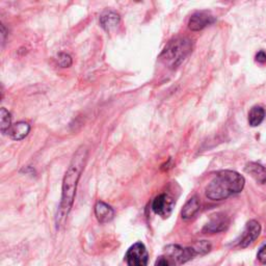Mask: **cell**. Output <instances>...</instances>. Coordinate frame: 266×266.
Instances as JSON below:
<instances>
[{
	"instance_id": "e0dca14e",
	"label": "cell",
	"mask_w": 266,
	"mask_h": 266,
	"mask_svg": "<svg viewBox=\"0 0 266 266\" xmlns=\"http://www.w3.org/2000/svg\"><path fill=\"white\" fill-rule=\"evenodd\" d=\"M57 63L62 68H69L72 66V57L65 52H62L57 56Z\"/></svg>"
},
{
	"instance_id": "7c38bea8",
	"label": "cell",
	"mask_w": 266,
	"mask_h": 266,
	"mask_svg": "<svg viewBox=\"0 0 266 266\" xmlns=\"http://www.w3.org/2000/svg\"><path fill=\"white\" fill-rule=\"evenodd\" d=\"M246 172L250 174L258 183H265L266 182V168L257 163V162H250L246 166Z\"/></svg>"
},
{
	"instance_id": "4fadbf2b",
	"label": "cell",
	"mask_w": 266,
	"mask_h": 266,
	"mask_svg": "<svg viewBox=\"0 0 266 266\" xmlns=\"http://www.w3.org/2000/svg\"><path fill=\"white\" fill-rule=\"evenodd\" d=\"M31 131V126L26 122H18L10 128L8 134L14 140H21L25 138Z\"/></svg>"
},
{
	"instance_id": "8fae6325",
	"label": "cell",
	"mask_w": 266,
	"mask_h": 266,
	"mask_svg": "<svg viewBox=\"0 0 266 266\" xmlns=\"http://www.w3.org/2000/svg\"><path fill=\"white\" fill-rule=\"evenodd\" d=\"M121 22L120 15L112 11H106L100 16V25L106 32L115 29Z\"/></svg>"
},
{
	"instance_id": "52a82bcc",
	"label": "cell",
	"mask_w": 266,
	"mask_h": 266,
	"mask_svg": "<svg viewBox=\"0 0 266 266\" xmlns=\"http://www.w3.org/2000/svg\"><path fill=\"white\" fill-rule=\"evenodd\" d=\"M175 206V201L166 193H161L157 196L152 203V210L155 214L167 219L171 215Z\"/></svg>"
},
{
	"instance_id": "9a60e30c",
	"label": "cell",
	"mask_w": 266,
	"mask_h": 266,
	"mask_svg": "<svg viewBox=\"0 0 266 266\" xmlns=\"http://www.w3.org/2000/svg\"><path fill=\"white\" fill-rule=\"evenodd\" d=\"M265 117V110L261 106H254L249 113V123L252 127L259 126Z\"/></svg>"
},
{
	"instance_id": "5b68a950",
	"label": "cell",
	"mask_w": 266,
	"mask_h": 266,
	"mask_svg": "<svg viewBox=\"0 0 266 266\" xmlns=\"http://www.w3.org/2000/svg\"><path fill=\"white\" fill-rule=\"evenodd\" d=\"M127 266H147L149 261L148 251L142 243H136L129 248L125 255Z\"/></svg>"
},
{
	"instance_id": "7a4b0ae2",
	"label": "cell",
	"mask_w": 266,
	"mask_h": 266,
	"mask_svg": "<svg viewBox=\"0 0 266 266\" xmlns=\"http://www.w3.org/2000/svg\"><path fill=\"white\" fill-rule=\"evenodd\" d=\"M245 177L234 171H221L206 186V197L212 201H222L237 195L244 189Z\"/></svg>"
},
{
	"instance_id": "5bb4252c",
	"label": "cell",
	"mask_w": 266,
	"mask_h": 266,
	"mask_svg": "<svg viewBox=\"0 0 266 266\" xmlns=\"http://www.w3.org/2000/svg\"><path fill=\"white\" fill-rule=\"evenodd\" d=\"M200 200L197 196L192 197L190 200H188V202L184 205L181 215H182V219L183 220H189L191 217L195 216L198 211L200 210Z\"/></svg>"
},
{
	"instance_id": "ba28073f",
	"label": "cell",
	"mask_w": 266,
	"mask_h": 266,
	"mask_svg": "<svg viewBox=\"0 0 266 266\" xmlns=\"http://www.w3.org/2000/svg\"><path fill=\"white\" fill-rule=\"evenodd\" d=\"M215 22V17L209 12L201 11L191 15L188 21V27L192 32H200Z\"/></svg>"
},
{
	"instance_id": "8992f818",
	"label": "cell",
	"mask_w": 266,
	"mask_h": 266,
	"mask_svg": "<svg viewBox=\"0 0 266 266\" xmlns=\"http://www.w3.org/2000/svg\"><path fill=\"white\" fill-rule=\"evenodd\" d=\"M261 233V226L257 221H250L247 226L246 229L244 231V233L240 235V237L236 240V247L237 248H247L249 247L251 244H253L254 241L259 237Z\"/></svg>"
},
{
	"instance_id": "ac0fdd59",
	"label": "cell",
	"mask_w": 266,
	"mask_h": 266,
	"mask_svg": "<svg viewBox=\"0 0 266 266\" xmlns=\"http://www.w3.org/2000/svg\"><path fill=\"white\" fill-rule=\"evenodd\" d=\"M257 258H258V260L260 261V263L266 264V245L263 246V247L259 250L258 255H257Z\"/></svg>"
},
{
	"instance_id": "d6986e66",
	"label": "cell",
	"mask_w": 266,
	"mask_h": 266,
	"mask_svg": "<svg viewBox=\"0 0 266 266\" xmlns=\"http://www.w3.org/2000/svg\"><path fill=\"white\" fill-rule=\"evenodd\" d=\"M155 266H170V261L163 256L158 257V259L155 262Z\"/></svg>"
},
{
	"instance_id": "30bf717a",
	"label": "cell",
	"mask_w": 266,
	"mask_h": 266,
	"mask_svg": "<svg viewBox=\"0 0 266 266\" xmlns=\"http://www.w3.org/2000/svg\"><path fill=\"white\" fill-rule=\"evenodd\" d=\"M95 215L99 223L105 224L112 221L114 216V211L108 204L102 201H98L95 206Z\"/></svg>"
},
{
	"instance_id": "9c48e42d",
	"label": "cell",
	"mask_w": 266,
	"mask_h": 266,
	"mask_svg": "<svg viewBox=\"0 0 266 266\" xmlns=\"http://www.w3.org/2000/svg\"><path fill=\"white\" fill-rule=\"evenodd\" d=\"M229 219L228 217L223 214V213H217L211 217L210 222L205 225L203 228L204 233H220L223 231H226L227 228L229 227Z\"/></svg>"
},
{
	"instance_id": "3957f363",
	"label": "cell",
	"mask_w": 266,
	"mask_h": 266,
	"mask_svg": "<svg viewBox=\"0 0 266 266\" xmlns=\"http://www.w3.org/2000/svg\"><path fill=\"white\" fill-rule=\"evenodd\" d=\"M192 41L188 38H174L166 44L159 58L167 68L174 70L192 52Z\"/></svg>"
},
{
	"instance_id": "ffe728a7",
	"label": "cell",
	"mask_w": 266,
	"mask_h": 266,
	"mask_svg": "<svg viewBox=\"0 0 266 266\" xmlns=\"http://www.w3.org/2000/svg\"><path fill=\"white\" fill-rule=\"evenodd\" d=\"M256 62L259 64H265L266 63V53L264 51H259L256 54Z\"/></svg>"
},
{
	"instance_id": "2e32d148",
	"label": "cell",
	"mask_w": 266,
	"mask_h": 266,
	"mask_svg": "<svg viewBox=\"0 0 266 266\" xmlns=\"http://www.w3.org/2000/svg\"><path fill=\"white\" fill-rule=\"evenodd\" d=\"M0 115H2V132L3 134H6L12 127V115L5 107L2 108Z\"/></svg>"
},
{
	"instance_id": "6da1fadb",
	"label": "cell",
	"mask_w": 266,
	"mask_h": 266,
	"mask_svg": "<svg viewBox=\"0 0 266 266\" xmlns=\"http://www.w3.org/2000/svg\"><path fill=\"white\" fill-rule=\"evenodd\" d=\"M87 148L85 146H81L76 151L68 166V170L63 180L62 199L56 215L57 228L65 224L72 207H73L78 181L84 170V166L87 160Z\"/></svg>"
},
{
	"instance_id": "277c9868",
	"label": "cell",
	"mask_w": 266,
	"mask_h": 266,
	"mask_svg": "<svg viewBox=\"0 0 266 266\" xmlns=\"http://www.w3.org/2000/svg\"><path fill=\"white\" fill-rule=\"evenodd\" d=\"M165 253L175 264L180 265L188 262L189 260L193 259L196 256L200 255V252L195 247H180L178 245H172L165 248Z\"/></svg>"
},
{
	"instance_id": "44dd1931",
	"label": "cell",
	"mask_w": 266,
	"mask_h": 266,
	"mask_svg": "<svg viewBox=\"0 0 266 266\" xmlns=\"http://www.w3.org/2000/svg\"><path fill=\"white\" fill-rule=\"evenodd\" d=\"M2 36H3V39H2V41H3V44H4V43H5V39H6V29H5L4 24H3V25H2Z\"/></svg>"
}]
</instances>
